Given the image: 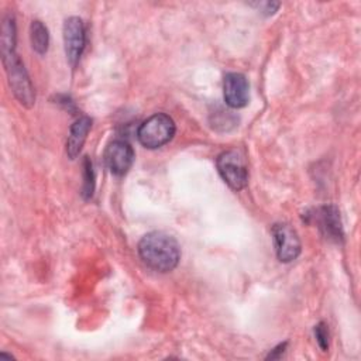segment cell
I'll use <instances>...</instances> for the list:
<instances>
[{
  "mask_svg": "<svg viewBox=\"0 0 361 361\" xmlns=\"http://www.w3.org/2000/svg\"><path fill=\"white\" fill-rule=\"evenodd\" d=\"M1 59L13 94L23 106L31 107L35 102V92L20 56L16 51H7L1 52Z\"/></svg>",
  "mask_w": 361,
  "mask_h": 361,
  "instance_id": "2",
  "label": "cell"
},
{
  "mask_svg": "<svg viewBox=\"0 0 361 361\" xmlns=\"http://www.w3.org/2000/svg\"><path fill=\"white\" fill-rule=\"evenodd\" d=\"M313 217L317 220L320 230L329 240L334 243L343 241L344 233H343L340 212L337 210L336 206L333 204L322 206L316 210V214H313Z\"/></svg>",
  "mask_w": 361,
  "mask_h": 361,
  "instance_id": "9",
  "label": "cell"
},
{
  "mask_svg": "<svg viewBox=\"0 0 361 361\" xmlns=\"http://www.w3.org/2000/svg\"><path fill=\"white\" fill-rule=\"evenodd\" d=\"M104 161L113 175H126L134 162V149L124 140L111 141L104 151Z\"/></svg>",
  "mask_w": 361,
  "mask_h": 361,
  "instance_id": "7",
  "label": "cell"
},
{
  "mask_svg": "<svg viewBox=\"0 0 361 361\" xmlns=\"http://www.w3.org/2000/svg\"><path fill=\"white\" fill-rule=\"evenodd\" d=\"M83 188H82V195L85 199H90L94 190V173H93V166L92 162L89 161L87 157L83 159Z\"/></svg>",
  "mask_w": 361,
  "mask_h": 361,
  "instance_id": "13",
  "label": "cell"
},
{
  "mask_svg": "<svg viewBox=\"0 0 361 361\" xmlns=\"http://www.w3.org/2000/svg\"><path fill=\"white\" fill-rule=\"evenodd\" d=\"M175 123L165 113H155L141 123L137 131V138L142 147L155 149L172 140L175 135Z\"/></svg>",
  "mask_w": 361,
  "mask_h": 361,
  "instance_id": "3",
  "label": "cell"
},
{
  "mask_svg": "<svg viewBox=\"0 0 361 361\" xmlns=\"http://www.w3.org/2000/svg\"><path fill=\"white\" fill-rule=\"evenodd\" d=\"M0 48H1V52L16 51V23L13 16H6L3 18Z\"/></svg>",
  "mask_w": 361,
  "mask_h": 361,
  "instance_id": "12",
  "label": "cell"
},
{
  "mask_svg": "<svg viewBox=\"0 0 361 361\" xmlns=\"http://www.w3.org/2000/svg\"><path fill=\"white\" fill-rule=\"evenodd\" d=\"M248 80L243 73L230 72L224 76L223 96L224 102L231 109H241L247 106L250 97Z\"/></svg>",
  "mask_w": 361,
  "mask_h": 361,
  "instance_id": "8",
  "label": "cell"
},
{
  "mask_svg": "<svg viewBox=\"0 0 361 361\" xmlns=\"http://www.w3.org/2000/svg\"><path fill=\"white\" fill-rule=\"evenodd\" d=\"M92 127V120L87 117V116H82L79 117L72 126H71V130H69V135H68V140H66V154L71 159H75L85 141H86V137H87V133Z\"/></svg>",
  "mask_w": 361,
  "mask_h": 361,
  "instance_id": "10",
  "label": "cell"
},
{
  "mask_svg": "<svg viewBox=\"0 0 361 361\" xmlns=\"http://www.w3.org/2000/svg\"><path fill=\"white\" fill-rule=\"evenodd\" d=\"M272 237L276 257L281 262H290L296 259L302 251L300 238L295 228L286 223H278L272 227Z\"/></svg>",
  "mask_w": 361,
  "mask_h": 361,
  "instance_id": "6",
  "label": "cell"
},
{
  "mask_svg": "<svg viewBox=\"0 0 361 361\" xmlns=\"http://www.w3.org/2000/svg\"><path fill=\"white\" fill-rule=\"evenodd\" d=\"M286 345H288V343L285 341V343H282V344H279L278 347H275L268 355H267V360H274V358H279L281 357V354L285 351V348H286Z\"/></svg>",
  "mask_w": 361,
  "mask_h": 361,
  "instance_id": "16",
  "label": "cell"
},
{
  "mask_svg": "<svg viewBox=\"0 0 361 361\" xmlns=\"http://www.w3.org/2000/svg\"><path fill=\"white\" fill-rule=\"evenodd\" d=\"M138 254L144 264L157 272H171L180 259L178 241L168 233L151 231L138 243Z\"/></svg>",
  "mask_w": 361,
  "mask_h": 361,
  "instance_id": "1",
  "label": "cell"
},
{
  "mask_svg": "<svg viewBox=\"0 0 361 361\" xmlns=\"http://www.w3.org/2000/svg\"><path fill=\"white\" fill-rule=\"evenodd\" d=\"M63 45L69 65L75 68L82 56L86 44L85 24L79 17H69L63 23Z\"/></svg>",
  "mask_w": 361,
  "mask_h": 361,
  "instance_id": "5",
  "label": "cell"
},
{
  "mask_svg": "<svg viewBox=\"0 0 361 361\" xmlns=\"http://www.w3.org/2000/svg\"><path fill=\"white\" fill-rule=\"evenodd\" d=\"M30 41L32 49L38 55H44L48 51L49 45V32L48 28L39 20H35L30 25Z\"/></svg>",
  "mask_w": 361,
  "mask_h": 361,
  "instance_id": "11",
  "label": "cell"
},
{
  "mask_svg": "<svg viewBox=\"0 0 361 361\" xmlns=\"http://www.w3.org/2000/svg\"><path fill=\"white\" fill-rule=\"evenodd\" d=\"M314 336H316V340H317L320 348L323 351H327V348H329V330H327L326 323L320 322L317 326H314Z\"/></svg>",
  "mask_w": 361,
  "mask_h": 361,
  "instance_id": "14",
  "label": "cell"
},
{
  "mask_svg": "<svg viewBox=\"0 0 361 361\" xmlns=\"http://www.w3.org/2000/svg\"><path fill=\"white\" fill-rule=\"evenodd\" d=\"M217 171L221 179L233 189L241 190L247 186L248 171L243 154L237 149L221 152L216 159Z\"/></svg>",
  "mask_w": 361,
  "mask_h": 361,
  "instance_id": "4",
  "label": "cell"
},
{
  "mask_svg": "<svg viewBox=\"0 0 361 361\" xmlns=\"http://www.w3.org/2000/svg\"><path fill=\"white\" fill-rule=\"evenodd\" d=\"M254 6H257V7H258V10H259L264 16H271V14H274V13L279 8V3H274V1L255 3Z\"/></svg>",
  "mask_w": 361,
  "mask_h": 361,
  "instance_id": "15",
  "label": "cell"
}]
</instances>
